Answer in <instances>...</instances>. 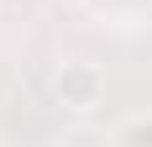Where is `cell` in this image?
<instances>
[{"mask_svg":"<svg viewBox=\"0 0 152 147\" xmlns=\"http://www.w3.org/2000/svg\"><path fill=\"white\" fill-rule=\"evenodd\" d=\"M53 95H58L63 110H94V105L105 100V79H100V68L94 63H63L58 79H53Z\"/></svg>","mask_w":152,"mask_h":147,"instance_id":"1","label":"cell"},{"mask_svg":"<svg viewBox=\"0 0 152 147\" xmlns=\"http://www.w3.org/2000/svg\"><path fill=\"white\" fill-rule=\"evenodd\" d=\"M110 137H152V116H142V121H121Z\"/></svg>","mask_w":152,"mask_h":147,"instance_id":"2","label":"cell"}]
</instances>
